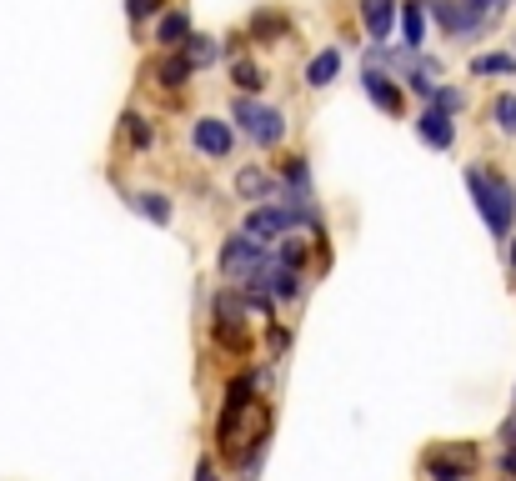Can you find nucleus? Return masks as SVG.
Instances as JSON below:
<instances>
[{
    "mask_svg": "<svg viewBox=\"0 0 516 481\" xmlns=\"http://www.w3.org/2000/svg\"><path fill=\"white\" fill-rule=\"evenodd\" d=\"M501 446L516 456V416H506V421H501Z\"/></svg>",
    "mask_w": 516,
    "mask_h": 481,
    "instance_id": "25",
    "label": "nucleus"
},
{
    "mask_svg": "<svg viewBox=\"0 0 516 481\" xmlns=\"http://www.w3.org/2000/svg\"><path fill=\"white\" fill-rule=\"evenodd\" d=\"M296 226H306L291 206H256L251 216H246V231L256 236V241H276V236H286V231H296Z\"/></svg>",
    "mask_w": 516,
    "mask_h": 481,
    "instance_id": "6",
    "label": "nucleus"
},
{
    "mask_svg": "<svg viewBox=\"0 0 516 481\" xmlns=\"http://www.w3.org/2000/svg\"><path fill=\"white\" fill-rule=\"evenodd\" d=\"M266 256H271V251H266V241H256L251 231H236V236L221 246V271H226L231 281H246Z\"/></svg>",
    "mask_w": 516,
    "mask_h": 481,
    "instance_id": "4",
    "label": "nucleus"
},
{
    "mask_svg": "<svg viewBox=\"0 0 516 481\" xmlns=\"http://www.w3.org/2000/svg\"><path fill=\"white\" fill-rule=\"evenodd\" d=\"M156 81H161L166 91L186 86V81H191V61H186V56H166V61L156 66Z\"/></svg>",
    "mask_w": 516,
    "mask_h": 481,
    "instance_id": "18",
    "label": "nucleus"
},
{
    "mask_svg": "<svg viewBox=\"0 0 516 481\" xmlns=\"http://www.w3.org/2000/svg\"><path fill=\"white\" fill-rule=\"evenodd\" d=\"M196 481H221V476H216V466H211V456L196 466Z\"/></svg>",
    "mask_w": 516,
    "mask_h": 481,
    "instance_id": "26",
    "label": "nucleus"
},
{
    "mask_svg": "<svg viewBox=\"0 0 516 481\" xmlns=\"http://www.w3.org/2000/svg\"><path fill=\"white\" fill-rule=\"evenodd\" d=\"M126 11H131V21L141 26L146 16H156V11H161V0H126Z\"/></svg>",
    "mask_w": 516,
    "mask_h": 481,
    "instance_id": "24",
    "label": "nucleus"
},
{
    "mask_svg": "<svg viewBox=\"0 0 516 481\" xmlns=\"http://www.w3.org/2000/svg\"><path fill=\"white\" fill-rule=\"evenodd\" d=\"M431 106H441V111H451V116H456V111L466 106V96H461V91H451V86H436V91H431Z\"/></svg>",
    "mask_w": 516,
    "mask_h": 481,
    "instance_id": "22",
    "label": "nucleus"
},
{
    "mask_svg": "<svg viewBox=\"0 0 516 481\" xmlns=\"http://www.w3.org/2000/svg\"><path fill=\"white\" fill-rule=\"evenodd\" d=\"M336 71H341V51H336V46H326V51H316V56H311V66H306V86H316V91H321V86H331V81H336Z\"/></svg>",
    "mask_w": 516,
    "mask_h": 481,
    "instance_id": "13",
    "label": "nucleus"
},
{
    "mask_svg": "<svg viewBox=\"0 0 516 481\" xmlns=\"http://www.w3.org/2000/svg\"><path fill=\"white\" fill-rule=\"evenodd\" d=\"M186 36H191V16H186V11H166V16L156 21V41H161L166 51H171V46H181Z\"/></svg>",
    "mask_w": 516,
    "mask_h": 481,
    "instance_id": "14",
    "label": "nucleus"
},
{
    "mask_svg": "<svg viewBox=\"0 0 516 481\" xmlns=\"http://www.w3.org/2000/svg\"><path fill=\"white\" fill-rule=\"evenodd\" d=\"M491 121H496L501 131H516V96H496V101H491Z\"/></svg>",
    "mask_w": 516,
    "mask_h": 481,
    "instance_id": "20",
    "label": "nucleus"
},
{
    "mask_svg": "<svg viewBox=\"0 0 516 481\" xmlns=\"http://www.w3.org/2000/svg\"><path fill=\"white\" fill-rule=\"evenodd\" d=\"M216 331H221V341L226 346H246V311H241V301L236 296H216Z\"/></svg>",
    "mask_w": 516,
    "mask_h": 481,
    "instance_id": "9",
    "label": "nucleus"
},
{
    "mask_svg": "<svg viewBox=\"0 0 516 481\" xmlns=\"http://www.w3.org/2000/svg\"><path fill=\"white\" fill-rule=\"evenodd\" d=\"M131 206H136L141 216H151L156 226H166V221H171V201H166L161 191H136V196H131Z\"/></svg>",
    "mask_w": 516,
    "mask_h": 481,
    "instance_id": "16",
    "label": "nucleus"
},
{
    "mask_svg": "<svg viewBox=\"0 0 516 481\" xmlns=\"http://www.w3.org/2000/svg\"><path fill=\"white\" fill-rule=\"evenodd\" d=\"M426 11H431V21L451 36V41H471V36H481L486 31V11H476L471 0H426Z\"/></svg>",
    "mask_w": 516,
    "mask_h": 481,
    "instance_id": "3",
    "label": "nucleus"
},
{
    "mask_svg": "<svg viewBox=\"0 0 516 481\" xmlns=\"http://www.w3.org/2000/svg\"><path fill=\"white\" fill-rule=\"evenodd\" d=\"M126 136H131V146H136V151H146V146L156 141V131H151V126H146V121H141L136 111L126 116Z\"/></svg>",
    "mask_w": 516,
    "mask_h": 481,
    "instance_id": "21",
    "label": "nucleus"
},
{
    "mask_svg": "<svg viewBox=\"0 0 516 481\" xmlns=\"http://www.w3.org/2000/svg\"><path fill=\"white\" fill-rule=\"evenodd\" d=\"M276 186H281V181H271V171H266V166H246V171L236 176V196H241V201L276 196Z\"/></svg>",
    "mask_w": 516,
    "mask_h": 481,
    "instance_id": "12",
    "label": "nucleus"
},
{
    "mask_svg": "<svg viewBox=\"0 0 516 481\" xmlns=\"http://www.w3.org/2000/svg\"><path fill=\"white\" fill-rule=\"evenodd\" d=\"M231 121H241V131H246L261 151H271V146L286 141L281 111H276V106H261V101H251V96H236V101H231Z\"/></svg>",
    "mask_w": 516,
    "mask_h": 481,
    "instance_id": "2",
    "label": "nucleus"
},
{
    "mask_svg": "<svg viewBox=\"0 0 516 481\" xmlns=\"http://www.w3.org/2000/svg\"><path fill=\"white\" fill-rule=\"evenodd\" d=\"M231 81H236L246 96H256V91L266 86V81H261V66H256V61H246V56H231Z\"/></svg>",
    "mask_w": 516,
    "mask_h": 481,
    "instance_id": "19",
    "label": "nucleus"
},
{
    "mask_svg": "<svg viewBox=\"0 0 516 481\" xmlns=\"http://www.w3.org/2000/svg\"><path fill=\"white\" fill-rule=\"evenodd\" d=\"M506 261H511V276H516V236H511V246H506Z\"/></svg>",
    "mask_w": 516,
    "mask_h": 481,
    "instance_id": "28",
    "label": "nucleus"
},
{
    "mask_svg": "<svg viewBox=\"0 0 516 481\" xmlns=\"http://www.w3.org/2000/svg\"><path fill=\"white\" fill-rule=\"evenodd\" d=\"M361 6V26L371 31V41H391L396 26V0H356Z\"/></svg>",
    "mask_w": 516,
    "mask_h": 481,
    "instance_id": "11",
    "label": "nucleus"
},
{
    "mask_svg": "<svg viewBox=\"0 0 516 481\" xmlns=\"http://www.w3.org/2000/svg\"><path fill=\"white\" fill-rule=\"evenodd\" d=\"M191 141H196V151L211 156V161H226V156L236 151V131H231V121H221V116H196Z\"/></svg>",
    "mask_w": 516,
    "mask_h": 481,
    "instance_id": "5",
    "label": "nucleus"
},
{
    "mask_svg": "<svg viewBox=\"0 0 516 481\" xmlns=\"http://www.w3.org/2000/svg\"><path fill=\"white\" fill-rule=\"evenodd\" d=\"M466 191H471L481 221L491 226V236H511V216H516V191H511V181H501V176H491V171H481V166H466Z\"/></svg>",
    "mask_w": 516,
    "mask_h": 481,
    "instance_id": "1",
    "label": "nucleus"
},
{
    "mask_svg": "<svg viewBox=\"0 0 516 481\" xmlns=\"http://www.w3.org/2000/svg\"><path fill=\"white\" fill-rule=\"evenodd\" d=\"M471 76H516V56H506V51L471 56Z\"/></svg>",
    "mask_w": 516,
    "mask_h": 481,
    "instance_id": "15",
    "label": "nucleus"
},
{
    "mask_svg": "<svg viewBox=\"0 0 516 481\" xmlns=\"http://www.w3.org/2000/svg\"><path fill=\"white\" fill-rule=\"evenodd\" d=\"M416 136H421L431 151H451V146H456V121H451V111L426 106V111L416 116Z\"/></svg>",
    "mask_w": 516,
    "mask_h": 481,
    "instance_id": "7",
    "label": "nucleus"
},
{
    "mask_svg": "<svg viewBox=\"0 0 516 481\" xmlns=\"http://www.w3.org/2000/svg\"><path fill=\"white\" fill-rule=\"evenodd\" d=\"M471 6H476V11H486V16H491V11H501V6H506V0H471Z\"/></svg>",
    "mask_w": 516,
    "mask_h": 481,
    "instance_id": "27",
    "label": "nucleus"
},
{
    "mask_svg": "<svg viewBox=\"0 0 516 481\" xmlns=\"http://www.w3.org/2000/svg\"><path fill=\"white\" fill-rule=\"evenodd\" d=\"M396 21H401V46L421 51L426 46V0H406V6H396Z\"/></svg>",
    "mask_w": 516,
    "mask_h": 481,
    "instance_id": "10",
    "label": "nucleus"
},
{
    "mask_svg": "<svg viewBox=\"0 0 516 481\" xmlns=\"http://www.w3.org/2000/svg\"><path fill=\"white\" fill-rule=\"evenodd\" d=\"M361 91L371 96V106H376L381 116H401V106H406V101H401V86H391V76L376 71V66L361 71Z\"/></svg>",
    "mask_w": 516,
    "mask_h": 481,
    "instance_id": "8",
    "label": "nucleus"
},
{
    "mask_svg": "<svg viewBox=\"0 0 516 481\" xmlns=\"http://www.w3.org/2000/svg\"><path fill=\"white\" fill-rule=\"evenodd\" d=\"M276 261H286V266H296V271H301V261H306V241H296V236H291V241L276 251Z\"/></svg>",
    "mask_w": 516,
    "mask_h": 481,
    "instance_id": "23",
    "label": "nucleus"
},
{
    "mask_svg": "<svg viewBox=\"0 0 516 481\" xmlns=\"http://www.w3.org/2000/svg\"><path fill=\"white\" fill-rule=\"evenodd\" d=\"M181 56L191 61V71H201V66L216 61V46H211V36H196V31H191V36L181 41Z\"/></svg>",
    "mask_w": 516,
    "mask_h": 481,
    "instance_id": "17",
    "label": "nucleus"
}]
</instances>
